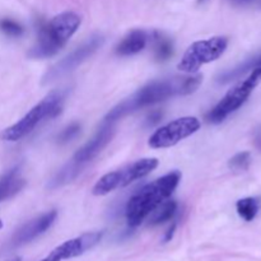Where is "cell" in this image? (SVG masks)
Segmentation results:
<instances>
[{"label":"cell","instance_id":"1","mask_svg":"<svg viewBox=\"0 0 261 261\" xmlns=\"http://www.w3.org/2000/svg\"><path fill=\"white\" fill-rule=\"evenodd\" d=\"M203 76L200 74L189 76H173V78L153 81L135 92L133 96L120 102L105 117V122H116L117 120L155 103L166 101L176 96H188L194 93L201 84Z\"/></svg>","mask_w":261,"mask_h":261},{"label":"cell","instance_id":"2","mask_svg":"<svg viewBox=\"0 0 261 261\" xmlns=\"http://www.w3.org/2000/svg\"><path fill=\"white\" fill-rule=\"evenodd\" d=\"M181 181L178 171H171L162 177L143 186L127 201L125 216L127 226H140L163 201L167 200Z\"/></svg>","mask_w":261,"mask_h":261},{"label":"cell","instance_id":"3","mask_svg":"<svg viewBox=\"0 0 261 261\" xmlns=\"http://www.w3.org/2000/svg\"><path fill=\"white\" fill-rule=\"evenodd\" d=\"M81 23L82 18L74 12H63L55 15L50 22L40 25L37 42L31 48L28 56L32 59H47L55 56L79 30Z\"/></svg>","mask_w":261,"mask_h":261},{"label":"cell","instance_id":"4","mask_svg":"<svg viewBox=\"0 0 261 261\" xmlns=\"http://www.w3.org/2000/svg\"><path fill=\"white\" fill-rule=\"evenodd\" d=\"M64 98H65L64 91H54L48 93L45 98L33 106L22 119L18 120L15 124L5 127L0 133V139L4 142L14 143L27 137L43 120L53 119L56 115L60 114Z\"/></svg>","mask_w":261,"mask_h":261},{"label":"cell","instance_id":"5","mask_svg":"<svg viewBox=\"0 0 261 261\" xmlns=\"http://www.w3.org/2000/svg\"><path fill=\"white\" fill-rule=\"evenodd\" d=\"M261 82V58L259 63L254 66L247 78L237 83L232 89H229L223 98L211 110L206 116L211 124H221L227 117L240 109L247 99L250 98L254 89L256 88Z\"/></svg>","mask_w":261,"mask_h":261},{"label":"cell","instance_id":"6","mask_svg":"<svg viewBox=\"0 0 261 261\" xmlns=\"http://www.w3.org/2000/svg\"><path fill=\"white\" fill-rule=\"evenodd\" d=\"M158 163L157 158H142L119 170L106 173L97 181L92 193L96 196H105L117 189L126 188L130 184L142 180L153 172L158 167Z\"/></svg>","mask_w":261,"mask_h":261},{"label":"cell","instance_id":"7","mask_svg":"<svg viewBox=\"0 0 261 261\" xmlns=\"http://www.w3.org/2000/svg\"><path fill=\"white\" fill-rule=\"evenodd\" d=\"M228 47V38L216 36L208 40H200L191 43L185 51L182 59L177 64V69L182 73L194 74L203 65L218 60Z\"/></svg>","mask_w":261,"mask_h":261},{"label":"cell","instance_id":"8","mask_svg":"<svg viewBox=\"0 0 261 261\" xmlns=\"http://www.w3.org/2000/svg\"><path fill=\"white\" fill-rule=\"evenodd\" d=\"M201 126V122L195 116H185L176 119L155 130L149 138L150 148L165 149L178 144L181 140L195 134Z\"/></svg>","mask_w":261,"mask_h":261},{"label":"cell","instance_id":"9","mask_svg":"<svg viewBox=\"0 0 261 261\" xmlns=\"http://www.w3.org/2000/svg\"><path fill=\"white\" fill-rule=\"evenodd\" d=\"M103 41L105 38L101 35L91 36L88 40L84 41L81 46H78L75 50L71 51L69 55H66L65 58H63L58 63L54 64L46 71L45 75H43V83L47 84L51 83V82H55L56 79L61 78V76L75 70L79 65H82L84 61L88 60L103 45Z\"/></svg>","mask_w":261,"mask_h":261},{"label":"cell","instance_id":"10","mask_svg":"<svg viewBox=\"0 0 261 261\" xmlns=\"http://www.w3.org/2000/svg\"><path fill=\"white\" fill-rule=\"evenodd\" d=\"M103 233L102 232H87L75 239L68 240L59 245L41 261H65L79 257L99 244Z\"/></svg>","mask_w":261,"mask_h":261},{"label":"cell","instance_id":"11","mask_svg":"<svg viewBox=\"0 0 261 261\" xmlns=\"http://www.w3.org/2000/svg\"><path fill=\"white\" fill-rule=\"evenodd\" d=\"M56 218H58V212L50 211L23 224L12 236V240L9 242L10 247H20L32 242L33 240L48 231L50 227L55 223Z\"/></svg>","mask_w":261,"mask_h":261},{"label":"cell","instance_id":"12","mask_svg":"<svg viewBox=\"0 0 261 261\" xmlns=\"http://www.w3.org/2000/svg\"><path fill=\"white\" fill-rule=\"evenodd\" d=\"M114 134V124L103 121V125L101 126V129L96 133V135H94L88 143H86L83 147L79 148V149L76 150V153L74 154L71 161L84 167V166H86L87 163L91 162L96 155H98L99 153L102 152V149L111 142Z\"/></svg>","mask_w":261,"mask_h":261},{"label":"cell","instance_id":"13","mask_svg":"<svg viewBox=\"0 0 261 261\" xmlns=\"http://www.w3.org/2000/svg\"><path fill=\"white\" fill-rule=\"evenodd\" d=\"M148 43V35L143 30H133L122 38L115 48L119 56L137 55L145 48Z\"/></svg>","mask_w":261,"mask_h":261},{"label":"cell","instance_id":"14","mask_svg":"<svg viewBox=\"0 0 261 261\" xmlns=\"http://www.w3.org/2000/svg\"><path fill=\"white\" fill-rule=\"evenodd\" d=\"M24 186V178L20 176L17 167L8 171L4 176L0 177V203L17 195Z\"/></svg>","mask_w":261,"mask_h":261},{"label":"cell","instance_id":"15","mask_svg":"<svg viewBox=\"0 0 261 261\" xmlns=\"http://www.w3.org/2000/svg\"><path fill=\"white\" fill-rule=\"evenodd\" d=\"M261 55L260 56H254V58H250L247 60H245L244 63H241L240 65H237L236 68L229 69V70L223 71L222 74H219L218 78H217V82L221 84H227L231 83V82L236 81V79H240L241 76H244L245 74L250 73V71L254 69V66L259 63Z\"/></svg>","mask_w":261,"mask_h":261},{"label":"cell","instance_id":"16","mask_svg":"<svg viewBox=\"0 0 261 261\" xmlns=\"http://www.w3.org/2000/svg\"><path fill=\"white\" fill-rule=\"evenodd\" d=\"M152 42L154 58L157 61H167L173 55L172 41L163 33L154 31L152 33Z\"/></svg>","mask_w":261,"mask_h":261},{"label":"cell","instance_id":"17","mask_svg":"<svg viewBox=\"0 0 261 261\" xmlns=\"http://www.w3.org/2000/svg\"><path fill=\"white\" fill-rule=\"evenodd\" d=\"M177 203L175 200H166L150 214V226H160V224L170 222L175 218L177 213Z\"/></svg>","mask_w":261,"mask_h":261},{"label":"cell","instance_id":"18","mask_svg":"<svg viewBox=\"0 0 261 261\" xmlns=\"http://www.w3.org/2000/svg\"><path fill=\"white\" fill-rule=\"evenodd\" d=\"M83 168H84L83 166L78 165V163H75L71 161L70 163H68V165L64 166V167L61 168L58 173H56L55 177L51 180L50 189L60 188V186H63V185H65V184L73 181L74 178H75L76 176L81 173V171L83 170Z\"/></svg>","mask_w":261,"mask_h":261},{"label":"cell","instance_id":"19","mask_svg":"<svg viewBox=\"0 0 261 261\" xmlns=\"http://www.w3.org/2000/svg\"><path fill=\"white\" fill-rule=\"evenodd\" d=\"M260 208V201L256 198H244L240 199L236 204V209L239 216L241 217L244 221L251 222L254 221L255 217L259 213Z\"/></svg>","mask_w":261,"mask_h":261},{"label":"cell","instance_id":"20","mask_svg":"<svg viewBox=\"0 0 261 261\" xmlns=\"http://www.w3.org/2000/svg\"><path fill=\"white\" fill-rule=\"evenodd\" d=\"M0 32L4 33L8 37H20L24 33V28L12 18H0Z\"/></svg>","mask_w":261,"mask_h":261},{"label":"cell","instance_id":"21","mask_svg":"<svg viewBox=\"0 0 261 261\" xmlns=\"http://www.w3.org/2000/svg\"><path fill=\"white\" fill-rule=\"evenodd\" d=\"M250 165H251V153L250 152L237 153L236 155H233L228 161V167L232 171H236V172L249 170Z\"/></svg>","mask_w":261,"mask_h":261},{"label":"cell","instance_id":"22","mask_svg":"<svg viewBox=\"0 0 261 261\" xmlns=\"http://www.w3.org/2000/svg\"><path fill=\"white\" fill-rule=\"evenodd\" d=\"M79 133H81V125H79L78 122H71V124L68 125L65 129L61 130L60 134L58 135L59 143H61V144L69 143L70 140H73Z\"/></svg>","mask_w":261,"mask_h":261},{"label":"cell","instance_id":"23","mask_svg":"<svg viewBox=\"0 0 261 261\" xmlns=\"http://www.w3.org/2000/svg\"><path fill=\"white\" fill-rule=\"evenodd\" d=\"M228 2L236 7H257L259 0H228Z\"/></svg>","mask_w":261,"mask_h":261},{"label":"cell","instance_id":"24","mask_svg":"<svg viewBox=\"0 0 261 261\" xmlns=\"http://www.w3.org/2000/svg\"><path fill=\"white\" fill-rule=\"evenodd\" d=\"M254 144L257 149L261 150V126L257 127L254 133Z\"/></svg>","mask_w":261,"mask_h":261},{"label":"cell","instance_id":"25","mask_svg":"<svg viewBox=\"0 0 261 261\" xmlns=\"http://www.w3.org/2000/svg\"><path fill=\"white\" fill-rule=\"evenodd\" d=\"M175 231H176V223H173L172 226H171L170 228L167 229V232H166L165 239H163V242L171 241V240H172V237H173V233H175Z\"/></svg>","mask_w":261,"mask_h":261},{"label":"cell","instance_id":"26","mask_svg":"<svg viewBox=\"0 0 261 261\" xmlns=\"http://www.w3.org/2000/svg\"><path fill=\"white\" fill-rule=\"evenodd\" d=\"M7 261H22L20 257H14V259H10V260H7Z\"/></svg>","mask_w":261,"mask_h":261},{"label":"cell","instance_id":"27","mask_svg":"<svg viewBox=\"0 0 261 261\" xmlns=\"http://www.w3.org/2000/svg\"><path fill=\"white\" fill-rule=\"evenodd\" d=\"M3 227H4V223H3V221H2V219H0V229H2Z\"/></svg>","mask_w":261,"mask_h":261},{"label":"cell","instance_id":"28","mask_svg":"<svg viewBox=\"0 0 261 261\" xmlns=\"http://www.w3.org/2000/svg\"><path fill=\"white\" fill-rule=\"evenodd\" d=\"M256 8H259V9H261V0H259V3H257V7Z\"/></svg>","mask_w":261,"mask_h":261},{"label":"cell","instance_id":"29","mask_svg":"<svg viewBox=\"0 0 261 261\" xmlns=\"http://www.w3.org/2000/svg\"><path fill=\"white\" fill-rule=\"evenodd\" d=\"M203 2H205V0H199V3H203Z\"/></svg>","mask_w":261,"mask_h":261}]
</instances>
